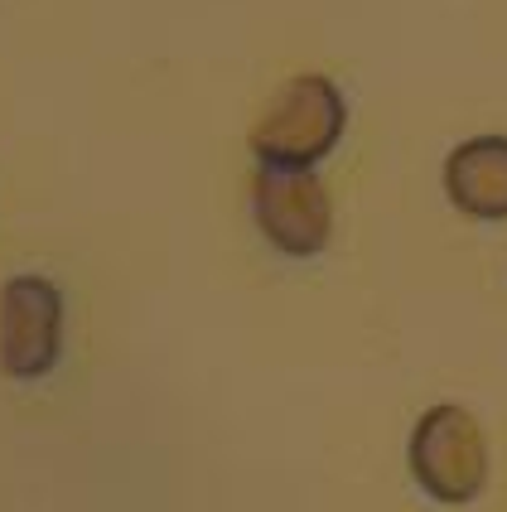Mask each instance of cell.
Returning <instances> with one entry per match:
<instances>
[{
  "instance_id": "cell-1",
  "label": "cell",
  "mask_w": 507,
  "mask_h": 512,
  "mask_svg": "<svg viewBox=\"0 0 507 512\" xmlns=\"http://www.w3.org/2000/svg\"><path fill=\"white\" fill-rule=\"evenodd\" d=\"M348 131V102L338 83L324 73H295L285 78L271 102L252 121V155L261 165H285V170H314L329 160Z\"/></svg>"
},
{
  "instance_id": "cell-2",
  "label": "cell",
  "mask_w": 507,
  "mask_h": 512,
  "mask_svg": "<svg viewBox=\"0 0 507 512\" xmlns=\"http://www.w3.org/2000/svg\"><path fill=\"white\" fill-rule=\"evenodd\" d=\"M406 464L416 488L440 508H464L483 498L493 459H488V435L479 416L459 401L430 406L406 440Z\"/></svg>"
},
{
  "instance_id": "cell-3",
  "label": "cell",
  "mask_w": 507,
  "mask_h": 512,
  "mask_svg": "<svg viewBox=\"0 0 507 512\" xmlns=\"http://www.w3.org/2000/svg\"><path fill=\"white\" fill-rule=\"evenodd\" d=\"M252 218L261 237L290 261H310L334 237V203L314 170L261 165L252 179Z\"/></svg>"
},
{
  "instance_id": "cell-4",
  "label": "cell",
  "mask_w": 507,
  "mask_h": 512,
  "mask_svg": "<svg viewBox=\"0 0 507 512\" xmlns=\"http://www.w3.org/2000/svg\"><path fill=\"white\" fill-rule=\"evenodd\" d=\"M63 353V295L49 276H10L0 290V372L39 382Z\"/></svg>"
},
{
  "instance_id": "cell-5",
  "label": "cell",
  "mask_w": 507,
  "mask_h": 512,
  "mask_svg": "<svg viewBox=\"0 0 507 512\" xmlns=\"http://www.w3.org/2000/svg\"><path fill=\"white\" fill-rule=\"evenodd\" d=\"M445 199L474 223H507V136H474L445 155Z\"/></svg>"
}]
</instances>
